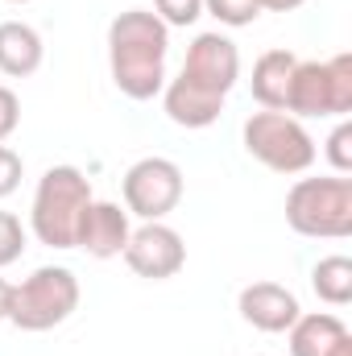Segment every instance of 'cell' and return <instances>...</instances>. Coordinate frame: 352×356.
Wrapping results in <instances>:
<instances>
[{
	"label": "cell",
	"instance_id": "obj_2",
	"mask_svg": "<svg viewBox=\"0 0 352 356\" xmlns=\"http://www.w3.org/2000/svg\"><path fill=\"white\" fill-rule=\"evenodd\" d=\"M91 203V182L79 166H50L38 178L33 207H29V232L50 249H75L79 220Z\"/></svg>",
	"mask_w": 352,
	"mask_h": 356
},
{
	"label": "cell",
	"instance_id": "obj_18",
	"mask_svg": "<svg viewBox=\"0 0 352 356\" xmlns=\"http://www.w3.org/2000/svg\"><path fill=\"white\" fill-rule=\"evenodd\" d=\"M154 13H158V21L170 29H186V25H195L199 17H203V0H154Z\"/></svg>",
	"mask_w": 352,
	"mask_h": 356
},
{
	"label": "cell",
	"instance_id": "obj_9",
	"mask_svg": "<svg viewBox=\"0 0 352 356\" xmlns=\"http://www.w3.org/2000/svg\"><path fill=\"white\" fill-rule=\"evenodd\" d=\"M178 75H186L191 83L216 91V95H228L241 79V50L224 33H199L186 46V58H182Z\"/></svg>",
	"mask_w": 352,
	"mask_h": 356
},
{
	"label": "cell",
	"instance_id": "obj_3",
	"mask_svg": "<svg viewBox=\"0 0 352 356\" xmlns=\"http://www.w3.org/2000/svg\"><path fill=\"white\" fill-rule=\"evenodd\" d=\"M286 224L311 241L352 236V178H298L286 191Z\"/></svg>",
	"mask_w": 352,
	"mask_h": 356
},
{
	"label": "cell",
	"instance_id": "obj_16",
	"mask_svg": "<svg viewBox=\"0 0 352 356\" xmlns=\"http://www.w3.org/2000/svg\"><path fill=\"white\" fill-rule=\"evenodd\" d=\"M311 290L328 302V307H349L352 302V261L344 253L323 257L311 269Z\"/></svg>",
	"mask_w": 352,
	"mask_h": 356
},
{
	"label": "cell",
	"instance_id": "obj_10",
	"mask_svg": "<svg viewBox=\"0 0 352 356\" xmlns=\"http://www.w3.org/2000/svg\"><path fill=\"white\" fill-rule=\"evenodd\" d=\"M129 211H120V203H108V199H91L83 220H79V232H75V249H83L95 261H108V257H120L125 245H129Z\"/></svg>",
	"mask_w": 352,
	"mask_h": 356
},
{
	"label": "cell",
	"instance_id": "obj_4",
	"mask_svg": "<svg viewBox=\"0 0 352 356\" xmlns=\"http://www.w3.org/2000/svg\"><path fill=\"white\" fill-rule=\"evenodd\" d=\"M79 307V277L67 266H42L33 269L21 286H13L8 302V323L21 332H50L67 323Z\"/></svg>",
	"mask_w": 352,
	"mask_h": 356
},
{
	"label": "cell",
	"instance_id": "obj_6",
	"mask_svg": "<svg viewBox=\"0 0 352 356\" xmlns=\"http://www.w3.org/2000/svg\"><path fill=\"white\" fill-rule=\"evenodd\" d=\"M290 116H349L352 112V54L328 63H298L286 91Z\"/></svg>",
	"mask_w": 352,
	"mask_h": 356
},
{
	"label": "cell",
	"instance_id": "obj_12",
	"mask_svg": "<svg viewBox=\"0 0 352 356\" xmlns=\"http://www.w3.org/2000/svg\"><path fill=\"white\" fill-rule=\"evenodd\" d=\"M224 99L228 95H216V91L199 88L186 75H178V79H170L162 88V108H166V116L175 120L178 129H207V124H216L220 112H224Z\"/></svg>",
	"mask_w": 352,
	"mask_h": 356
},
{
	"label": "cell",
	"instance_id": "obj_15",
	"mask_svg": "<svg viewBox=\"0 0 352 356\" xmlns=\"http://www.w3.org/2000/svg\"><path fill=\"white\" fill-rule=\"evenodd\" d=\"M349 327L340 315L332 311H315V315H298L290 323V356H328L336 340H344Z\"/></svg>",
	"mask_w": 352,
	"mask_h": 356
},
{
	"label": "cell",
	"instance_id": "obj_24",
	"mask_svg": "<svg viewBox=\"0 0 352 356\" xmlns=\"http://www.w3.org/2000/svg\"><path fill=\"white\" fill-rule=\"evenodd\" d=\"M8 302H13V282H4V277H0V323L8 319Z\"/></svg>",
	"mask_w": 352,
	"mask_h": 356
},
{
	"label": "cell",
	"instance_id": "obj_20",
	"mask_svg": "<svg viewBox=\"0 0 352 356\" xmlns=\"http://www.w3.org/2000/svg\"><path fill=\"white\" fill-rule=\"evenodd\" d=\"M328 162H332V170L336 175H349L352 170V120H340L336 129H332V137H328Z\"/></svg>",
	"mask_w": 352,
	"mask_h": 356
},
{
	"label": "cell",
	"instance_id": "obj_11",
	"mask_svg": "<svg viewBox=\"0 0 352 356\" xmlns=\"http://www.w3.org/2000/svg\"><path fill=\"white\" fill-rule=\"evenodd\" d=\"M237 311H241V319H245L249 327L269 332V336L290 332V323L303 315L298 298H294L286 286H278V282H253V286H245L241 298H237Z\"/></svg>",
	"mask_w": 352,
	"mask_h": 356
},
{
	"label": "cell",
	"instance_id": "obj_22",
	"mask_svg": "<svg viewBox=\"0 0 352 356\" xmlns=\"http://www.w3.org/2000/svg\"><path fill=\"white\" fill-rule=\"evenodd\" d=\"M17 124H21V99H17L13 88L0 83V145L17 133Z\"/></svg>",
	"mask_w": 352,
	"mask_h": 356
},
{
	"label": "cell",
	"instance_id": "obj_23",
	"mask_svg": "<svg viewBox=\"0 0 352 356\" xmlns=\"http://www.w3.org/2000/svg\"><path fill=\"white\" fill-rule=\"evenodd\" d=\"M298 4H307V0H257L262 13H294Z\"/></svg>",
	"mask_w": 352,
	"mask_h": 356
},
{
	"label": "cell",
	"instance_id": "obj_14",
	"mask_svg": "<svg viewBox=\"0 0 352 356\" xmlns=\"http://www.w3.org/2000/svg\"><path fill=\"white\" fill-rule=\"evenodd\" d=\"M298 58L290 50H265L262 58L253 63V99L262 104L265 112H286V91H290V75H294Z\"/></svg>",
	"mask_w": 352,
	"mask_h": 356
},
{
	"label": "cell",
	"instance_id": "obj_19",
	"mask_svg": "<svg viewBox=\"0 0 352 356\" xmlns=\"http://www.w3.org/2000/svg\"><path fill=\"white\" fill-rule=\"evenodd\" d=\"M21 253H25V228L13 211H0V269L21 261Z\"/></svg>",
	"mask_w": 352,
	"mask_h": 356
},
{
	"label": "cell",
	"instance_id": "obj_7",
	"mask_svg": "<svg viewBox=\"0 0 352 356\" xmlns=\"http://www.w3.org/2000/svg\"><path fill=\"white\" fill-rule=\"evenodd\" d=\"M125 211L137 220H166L182 199V170L170 158H141L125 170Z\"/></svg>",
	"mask_w": 352,
	"mask_h": 356
},
{
	"label": "cell",
	"instance_id": "obj_8",
	"mask_svg": "<svg viewBox=\"0 0 352 356\" xmlns=\"http://www.w3.org/2000/svg\"><path fill=\"white\" fill-rule=\"evenodd\" d=\"M120 257H125V266L133 269L137 277L166 282V277H175L178 269L186 266V245H182V236H178L170 224L150 220L137 232H129V245H125Z\"/></svg>",
	"mask_w": 352,
	"mask_h": 356
},
{
	"label": "cell",
	"instance_id": "obj_13",
	"mask_svg": "<svg viewBox=\"0 0 352 356\" xmlns=\"http://www.w3.org/2000/svg\"><path fill=\"white\" fill-rule=\"evenodd\" d=\"M42 33L25 21H0V75L8 79H29L42 67Z\"/></svg>",
	"mask_w": 352,
	"mask_h": 356
},
{
	"label": "cell",
	"instance_id": "obj_25",
	"mask_svg": "<svg viewBox=\"0 0 352 356\" xmlns=\"http://www.w3.org/2000/svg\"><path fill=\"white\" fill-rule=\"evenodd\" d=\"M328 356H352V332L344 336V340H336V344H332V353H328Z\"/></svg>",
	"mask_w": 352,
	"mask_h": 356
},
{
	"label": "cell",
	"instance_id": "obj_5",
	"mask_svg": "<svg viewBox=\"0 0 352 356\" xmlns=\"http://www.w3.org/2000/svg\"><path fill=\"white\" fill-rule=\"evenodd\" d=\"M249 158H257L273 175H303L315 162V141L290 112H253L241 129Z\"/></svg>",
	"mask_w": 352,
	"mask_h": 356
},
{
	"label": "cell",
	"instance_id": "obj_1",
	"mask_svg": "<svg viewBox=\"0 0 352 356\" xmlns=\"http://www.w3.org/2000/svg\"><path fill=\"white\" fill-rule=\"evenodd\" d=\"M166 54H170V29L158 21V13L129 8L108 25V67L120 95L129 99L162 95Z\"/></svg>",
	"mask_w": 352,
	"mask_h": 356
},
{
	"label": "cell",
	"instance_id": "obj_17",
	"mask_svg": "<svg viewBox=\"0 0 352 356\" xmlns=\"http://www.w3.org/2000/svg\"><path fill=\"white\" fill-rule=\"evenodd\" d=\"M203 13H211L220 25H232V29L253 25V21L262 17L257 0H203Z\"/></svg>",
	"mask_w": 352,
	"mask_h": 356
},
{
	"label": "cell",
	"instance_id": "obj_21",
	"mask_svg": "<svg viewBox=\"0 0 352 356\" xmlns=\"http://www.w3.org/2000/svg\"><path fill=\"white\" fill-rule=\"evenodd\" d=\"M21 175H25L21 154H17V149H8V145H0V199H8V195L21 186Z\"/></svg>",
	"mask_w": 352,
	"mask_h": 356
},
{
	"label": "cell",
	"instance_id": "obj_26",
	"mask_svg": "<svg viewBox=\"0 0 352 356\" xmlns=\"http://www.w3.org/2000/svg\"><path fill=\"white\" fill-rule=\"evenodd\" d=\"M4 4H29V0H4Z\"/></svg>",
	"mask_w": 352,
	"mask_h": 356
}]
</instances>
